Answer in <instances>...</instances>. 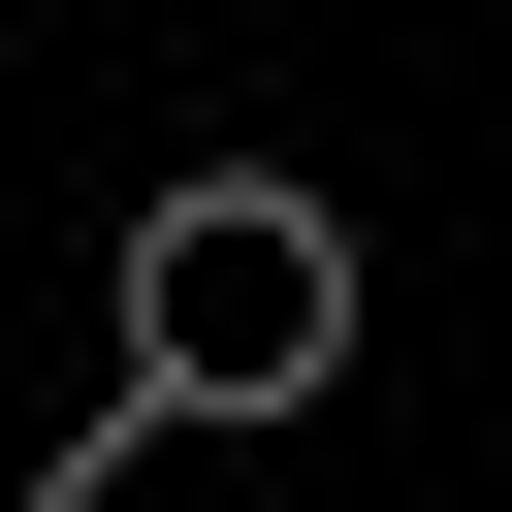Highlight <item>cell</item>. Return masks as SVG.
Masks as SVG:
<instances>
[{
  "label": "cell",
  "instance_id": "6da1fadb",
  "mask_svg": "<svg viewBox=\"0 0 512 512\" xmlns=\"http://www.w3.org/2000/svg\"><path fill=\"white\" fill-rule=\"evenodd\" d=\"M96 384H128V416H320V384H352V192H288V160L128 192V256H96Z\"/></svg>",
  "mask_w": 512,
  "mask_h": 512
},
{
  "label": "cell",
  "instance_id": "7a4b0ae2",
  "mask_svg": "<svg viewBox=\"0 0 512 512\" xmlns=\"http://www.w3.org/2000/svg\"><path fill=\"white\" fill-rule=\"evenodd\" d=\"M64 512H96V480H64Z\"/></svg>",
  "mask_w": 512,
  "mask_h": 512
}]
</instances>
